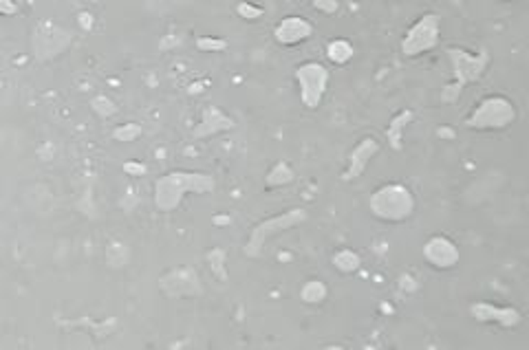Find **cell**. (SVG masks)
Segmentation results:
<instances>
[{
  "instance_id": "ffe728a7",
  "label": "cell",
  "mask_w": 529,
  "mask_h": 350,
  "mask_svg": "<svg viewBox=\"0 0 529 350\" xmlns=\"http://www.w3.org/2000/svg\"><path fill=\"white\" fill-rule=\"evenodd\" d=\"M140 134H142V126L137 124H124L112 130V139H117V142H135Z\"/></svg>"
},
{
  "instance_id": "8fae6325",
  "label": "cell",
  "mask_w": 529,
  "mask_h": 350,
  "mask_svg": "<svg viewBox=\"0 0 529 350\" xmlns=\"http://www.w3.org/2000/svg\"><path fill=\"white\" fill-rule=\"evenodd\" d=\"M313 25L305 16H285L278 25L273 27V40L281 46H298L313 38Z\"/></svg>"
},
{
  "instance_id": "ac0fdd59",
  "label": "cell",
  "mask_w": 529,
  "mask_h": 350,
  "mask_svg": "<svg viewBox=\"0 0 529 350\" xmlns=\"http://www.w3.org/2000/svg\"><path fill=\"white\" fill-rule=\"evenodd\" d=\"M197 49L203 51V53H221V51L227 49V40L205 36V38H199L197 40Z\"/></svg>"
},
{
  "instance_id": "5b68a950",
  "label": "cell",
  "mask_w": 529,
  "mask_h": 350,
  "mask_svg": "<svg viewBox=\"0 0 529 350\" xmlns=\"http://www.w3.org/2000/svg\"><path fill=\"white\" fill-rule=\"evenodd\" d=\"M309 218V212L305 207H291V209H285V212L276 214V216H269L261 223L254 225L251 229L249 238H247V245H245V255L247 258H258L263 253L267 240H271L273 236H278L283 231H289L298 225L307 223Z\"/></svg>"
},
{
  "instance_id": "5bb4252c",
  "label": "cell",
  "mask_w": 529,
  "mask_h": 350,
  "mask_svg": "<svg viewBox=\"0 0 529 350\" xmlns=\"http://www.w3.org/2000/svg\"><path fill=\"white\" fill-rule=\"evenodd\" d=\"M325 55L331 64L335 66H347L355 58V46L347 38H333L325 46Z\"/></svg>"
},
{
  "instance_id": "7c38bea8",
  "label": "cell",
  "mask_w": 529,
  "mask_h": 350,
  "mask_svg": "<svg viewBox=\"0 0 529 350\" xmlns=\"http://www.w3.org/2000/svg\"><path fill=\"white\" fill-rule=\"evenodd\" d=\"M234 128V120L232 117H227L221 108L216 106H208L201 115V124L197 126L194 130V137L201 139V137H210V134H219V132H225V130H232Z\"/></svg>"
},
{
  "instance_id": "4fadbf2b",
  "label": "cell",
  "mask_w": 529,
  "mask_h": 350,
  "mask_svg": "<svg viewBox=\"0 0 529 350\" xmlns=\"http://www.w3.org/2000/svg\"><path fill=\"white\" fill-rule=\"evenodd\" d=\"M412 120H415V110H410V108H402L390 117V122L386 126V139H388V146L393 150L399 152L404 148V132L408 124H412Z\"/></svg>"
},
{
  "instance_id": "4316f807",
  "label": "cell",
  "mask_w": 529,
  "mask_h": 350,
  "mask_svg": "<svg viewBox=\"0 0 529 350\" xmlns=\"http://www.w3.org/2000/svg\"><path fill=\"white\" fill-rule=\"evenodd\" d=\"M375 3H384V0H375Z\"/></svg>"
},
{
  "instance_id": "d6986e66",
  "label": "cell",
  "mask_w": 529,
  "mask_h": 350,
  "mask_svg": "<svg viewBox=\"0 0 529 350\" xmlns=\"http://www.w3.org/2000/svg\"><path fill=\"white\" fill-rule=\"evenodd\" d=\"M236 14H239V18H243V20L256 22V20H261V18L265 16V9L258 7V5H254V3H247V0H243V3L236 5Z\"/></svg>"
},
{
  "instance_id": "30bf717a",
  "label": "cell",
  "mask_w": 529,
  "mask_h": 350,
  "mask_svg": "<svg viewBox=\"0 0 529 350\" xmlns=\"http://www.w3.org/2000/svg\"><path fill=\"white\" fill-rule=\"evenodd\" d=\"M470 317L478 324H496L501 329H516L523 322V313L516 307H498L492 302H472Z\"/></svg>"
},
{
  "instance_id": "603a6c76",
  "label": "cell",
  "mask_w": 529,
  "mask_h": 350,
  "mask_svg": "<svg viewBox=\"0 0 529 350\" xmlns=\"http://www.w3.org/2000/svg\"><path fill=\"white\" fill-rule=\"evenodd\" d=\"M397 287H399V291L402 293H415L417 289H419V282H417V280L415 277H412L410 273H402L399 275V280H397Z\"/></svg>"
},
{
  "instance_id": "277c9868",
  "label": "cell",
  "mask_w": 529,
  "mask_h": 350,
  "mask_svg": "<svg viewBox=\"0 0 529 350\" xmlns=\"http://www.w3.org/2000/svg\"><path fill=\"white\" fill-rule=\"evenodd\" d=\"M439 42H441V16L434 11H426L406 29L399 42V51L406 60H415L434 51Z\"/></svg>"
},
{
  "instance_id": "cb8c5ba5",
  "label": "cell",
  "mask_w": 529,
  "mask_h": 350,
  "mask_svg": "<svg viewBox=\"0 0 529 350\" xmlns=\"http://www.w3.org/2000/svg\"><path fill=\"white\" fill-rule=\"evenodd\" d=\"M210 262L214 265V271H216V275L221 277V280H225V269H223V258H225V251L223 249H216V251H212L210 255Z\"/></svg>"
},
{
  "instance_id": "52a82bcc",
  "label": "cell",
  "mask_w": 529,
  "mask_h": 350,
  "mask_svg": "<svg viewBox=\"0 0 529 350\" xmlns=\"http://www.w3.org/2000/svg\"><path fill=\"white\" fill-rule=\"evenodd\" d=\"M448 53V62L452 68V90L461 92L466 86L478 82L483 75H486L488 66H490V53L488 51H468L461 49V46H450L446 51Z\"/></svg>"
},
{
  "instance_id": "9a60e30c",
  "label": "cell",
  "mask_w": 529,
  "mask_h": 350,
  "mask_svg": "<svg viewBox=\"0 0 529 350\" xmlns=\"http://www.w3.org/2000/svg\"><path fill=\"white\" fill-rule=\"evenodd\" d=\"M329 297V287L325 280L320 277H309L307 282L300 287V302L307 307H320L325 304Z\"/></svg>"
},
{
  "instance_id": "3957f363",
  "label": "cell",
  "mask_w": 529,
  "mask_h": 350,
  "mask_svg": "<svg viewBox=\"0 0 529 350\" xmlns=\"http://www.w3.org/2000/svg\"><path fill=\"white\" fill-rule=\"evenodd\" d=\"M518 117L516 104L501 92L481 97L466 117V128L474 132H498L510 128Z\"/></svg>"
},
{
  "instance_id": "7402d4cb",
  "label": "cell",
  "mask_w": 529,
  "mask_h": 350,
  "mask_svg": "<svg viewBox=\"0 0 529 350\" xmlns=\"http://www.w3.org/2000/svg\"><path fill=\"white\" fill-rule=\"evenodd\" d=\"M311 7H313L318 14L333 16V14H337V9H340V0H311Z\"/></svg>"
},
{
  "instance_id": "6da1fadb",
  "label": "cell",
  "mask_w": 529,
  "mask_h": 350,
  "mask_svg": "<svg viewBox=\"0 0 529 350\" xmlns=\"http://www.w3.org/2000/svg\"><path fill=\"white\" fill-rule=\"evenodd\" d=\"M369 212L375 221L386 225H402L417 212V198L406 183H382L369 196Z\"/></svg>"
},
{
  "instance_id": "7a4b0ae2",
  "label": "cell",
  "mask_w": 529,
  "mask_h": 350,
  "mask_svg": "<svg viewBox=\"0 0 529 350\" xmlns=\"http://www.w3.org/2000/svg\"><path fill=\"white\" fill-rule=\"evenodd\" d=\"M214 188H216V183L210 174L174 170V172H168L166 176H161L154 183V205L161 209V212H174L186 194H190V192L208 194Z\"/></svg>"
},
{
  "instance_id": "83f0119b",
  "label": "cell",
  "mask_w": 529,
  "mask_h": 350,
  "mask_svg": "<svg viewBox=\"0 0 529 350\" xmlns=\"http://www.w3.org/2000/svg\"><path fill=\"white\" fill-rule=\"evenodd\" d=\"M505 3H510V0H505Z\"/></svg>"
},
{
  "instance_id": "44dd1931",
  "label": "cell",
  "mask_w": 529,
  "mask_h": 350,
  "mask_svg": "<svg viewBox=\"0 0 529 350\" xmlns=\"http://www.w3.org/2000/svg\"><path fill=\"white\" fill-rule=\"evenodd\" d=\"M90 106H93V110H95L98 115H102V117H110V115L117 112V106H115V104H112L108 97H104V95L95 97L93 102H90Z\"/></svg>"
},
{
  "instance_id": "484cf974",
  "label": "cell",
  "mask_w": 529,
  "mask_h": 350,
  "mask_svg": "<svg viewBox=\"0 0 529 350\" xmlns=\"http://www.w3.org/2000/svg\"><path fill=\"white\" fill-rule=\"evenodd\" d=\"M436 134H439V137H448V139H452V137H454V132H452V130H441V128L436 130Z\"/></svg>"
},
{
  "instance_id": "e0dca14e",
  "label": "cell",
  "mask_w": 529,
  "mask_h": 350,
  "mask_svg": "<svg viewBox=\"0 0 529 350\" xmlns=\"http://www.w3.org/2000/svg\"><path fill=\"white\" fill-rule=\"evenodd\" d=\"M293 181H295V170L287 161H276L265 176L267 188H287V185H291Z\"/></svg>"
},
{
  "instance_id": "9c48e42d",
  "label": "cell",
  "mask_w": 529,
  "mask_h": 350,
  "mask_svg": "<svg viewBox=\"0 0 529 350\" xmlns=\"http://www.w3.org/2000/svg\"><path fill=\"white\" fill-rule=\"evenodd\" d=\"M379 150H382V144H379L377 137H373V134L362 137L347 157V166H344V170H342V181L351 183L355 179H360L366 172V168L371 166V161L379 154Z\"/></svg>"
},
{
  "instance_id": "d4e9b609",
  "label": "cell",
  "mask_w": 529,
  "mask_h": 350,
  "mask_svg": "<svg viewBox=\"0 0 529 350\" xmlns=\"http://www.w3.org/2000/svg\"><path fill=\"white\" fill-rule=\"evenodd\" d=\"M124 170H126L130 176H142V174H146V166H142V163H135V161L124 163Z\"/></svg>"
},
{
  "instance_id": "8992f818",
  "label": "cell",
  "mask_w": 529,
  "mask_h": 350,
  "mask_svg": "<svg viewBox=\"0 0 529 350\" xmlns=\"http://www.w3.org/2000/svg\"><path fill=\"white\" fill-rule=\"evenodd\" d=\"M293 80L298 86V97H300V104L307 110H318L325 102L327 88L331 82V71L329 68L318 62V60H307L300 62L293 68Z\"/></svg>"
},
{
  "instance_id": "ba28073f",
  "label": "cell",
  "mask_w": 529,
  "mask_h": 350,
  "mask_svg": "<svg viewBox=\"0 0 529 350\" xmlns=\"http://www.w3.org/2000/svg\"><path fill=\"white\" fill-rule=\"evenodd\" d=\"M421 253H424L426 265L436 271H452L461 262V249H459V245L450 236H446V233H432L424 243Z\"/></svg>"
},
{
  "instance_id": "2e32d148",
  "label": "cell",
  "mask_w": 529,
  "mask_h": 350,
  "mask_svg": "<svg viewBox=\"0 0 529 350\" xmlns=\"http://www.w3.org/2000/svg\"><path fill=\"white\" fill-rule=\"evenodd\" d=\"M331 265L335 267V271H340L342 275H353L360 271L362 267V255L351 249V247H342L331 255Z\"/></svg>"
}]
</instances>
